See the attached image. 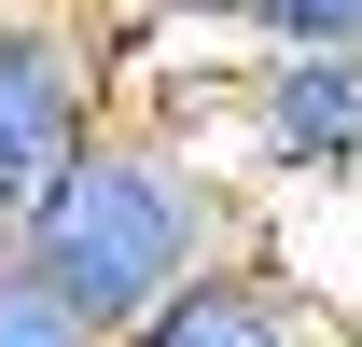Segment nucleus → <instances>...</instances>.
I'll use <instances>...</instances> for the list:
<instances>
[{
  "instance_id": "1a4fd4ad",
  "label": "nucleus",
  "mask_w": 362,
  "mask_h": 347,
  "mask_svg": "<svg viewBox=\"0 0 362 347\" xmlns=\"http://www.w3.org/2000/svg\"><path fill=\"white\" fill-rule=\"evenodd\" d=\"M349 347H362V319H349Z\"/></svg>"
},
{
  "instance_id": "f03ea898",
  "label": "nucleus",
  "mask_w": 362,
  "mask_h": 347,
  "mask_svg": "<svg viewBox=\"0 0 362 347\" xmlns=\"http://www.w3.org/2000/svg\"><path fill=\"white\" fill-rule=\"evenodd\" d=\"M126 126V28L98 0H0V167L56 195Z\"/></svg>"
},
{
  "instance_id": "6e6552de",
  "label": "nucleus",
  "mask_w": 362,
  "mask_h": 347,
  "mask_svg": "<svg viewBox=\"0 0 362 347\" xmlns=\"http://www.w3.org/2000/svg\"><path fill=\"white\" fill-rule=\"evenodd\" d=\"M14 236H28V181L0 167V264H14Z\"/></svg>"
},
{
  "instance_id": "39448f33",
  "label": "nucleus",
  "mask_w": 362,
  "mask_h": 347,
  "mask_svg": "<svg viewBox=\"0 0 362 347\" xmlns=\"http://www.w3.org/2000/svg\"><path fill=\"white\" fill-rule=\"evenodd\" d=\"M0 347H112L84 319V305L56 292V278H28V264H0Z\"/></svg>"
},
{
  "instance_id": "7ed1b4c3",
  "label": "nucleus",
  "mask_w": 362,
  "mask_h": 347,
  "mask_svg": "<svg viewBox=\"0 0 362 347\" xmlns=\"http://www.w3.org/2000/svg\"><path fill=\"white\" fill-rule=\"evenodd\" d=\"M181 139L223 153L265 209L334 195V181H362V56H251V84L209 126H181Z\"/></svg>"
},
{
  "instance_id": "0eeeda50",
  "label": "nucleus",
  "mask_w": 362,
  "mask_h": 347,
  "mask_svg": "<svg viewBox=\"0 0 362 347\" xmlns=\"http://www.w3.org/2000/svg\"><path fill=\"white\" fill-rule=\"evenodd\" d=\"M112 28H251V0H98Z\"/></svg>"
},
{
  "instance_id": "20e7f679",
  "label": "nucleus",
  "mask_w": 362,
  "mask_h": 347,
  "mask_svg": "<svg viewBox=\"0 0 362 347\" xmlns=\"http://www.w3.org/2000/svg\"><path fill=\"white\" fill-rule=\"evenodd\" d=\"M139 347H349V319H334L279 250H251V264H223V278H195Z\"/></svg>"
},
{
  "instance_id": "423d86ee",
  "label": "nucleus",
  "mask_w": 362,
  "mask_h": 347,
  "mask_svg": "<svg viewBox=\"0 0 362 347\" xmlns=\"http://www.w3.org/2000/svg\"><path fill=\"white\" fill-rule=\"evenodd\" d=\"M265 56H362V0H251Z\"/></svg>"
},
{
  "instance_id": "f257e3e1",
  "label": "nucleus",
  "mask_w": 362,
  "mask_h": 347,
  "mask_svg": "<svg viewBox=\"0 0 362 347\" xmlns=\"http://www.w3.org/2000/svg\"><path fill=\"white\" fill-rule=\"evenodd\" d=\"M251 250H265V195H251L223 153H195L181 126H139V111L98 139L56 195H28V236H14V264L56 278L112 347H139L195 278H223V264H251Z\"/></svg>"
}]
</instances>
